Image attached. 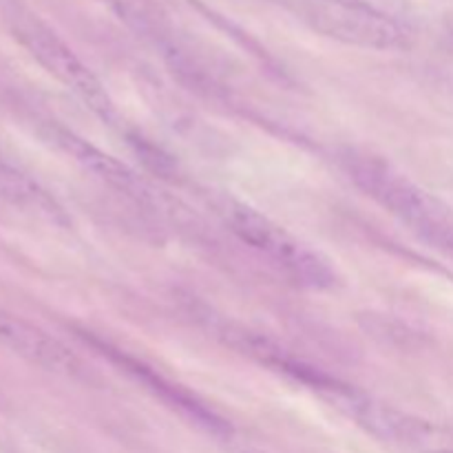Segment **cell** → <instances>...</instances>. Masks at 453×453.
<instances>
[{"instance_id": "1", "label": "cell", "mask_w": 453, "mask_h": 453, "mask_svg": "<svg viewBox=\"0 0 453 453\" xmlns=\"http://www.w3.org/2000/svg\"><path fill=\"white\" fill-rule=\"evenodd\" d=\"M341 166L363 195L407 226L420 242L453 257V211L442 199L380 155L345 150Z\"/></svg>"}, {"instance_id": "2", "label": "cell", "mask_w": 453, "mask_h": 453, "mask_svg": "<svg viewBox=\"0 0 453 453\" xmlns=\"http://www.w3.org/2000/svg\"><path fill=\"white\" fill-rule=\"evenodd\" d=\"M215 208L234 237L259 252L292 283L310 290H330L336 286L339 274L332 261L277 221L234 197H219Z\"/></svg>"}, {"instance_id": "3", "label": "cell", "mask_w": 453, "mask_h": 453, "mask_svg": "<svg viewBox=\"0 0 453 453\" xmlns=\"http://www.w3.org/2000/svg\"><path fill=\"white\" fill-rule=\"evenodd\" d=\"M274 3L317 34L352 47L398 51L410 47L414 40L410 20L385 16L370 9L326 3V0H274Z\"/></svg>"}, {"instance_id": "4", "label": "cell", "mask_w": 453, "mask_h": 453, "mask_svg": "<svg viewBox=\"0 0 453 453\" xmlns=\"http://www.w3.org/2000/svg\"><path fill=\"white\" fill-rule=\"evenodd\" d=\"M12 29L22 47L34 56V60L58 82L65 84L73 96H78L93 113L106 122L115 118L113 100L106 93L104 84L51 27L31 13H18L12 22Z\"/></svg>"}, {"instance_id": "5", "label": "cell", "mask_w": 453, "mask_h": 453, "mask_svg": "<svg viewBox=\"0 0 453 453\" xmlns=\"http://www.w3.org/2000/svg\"><path fill=\"white\" fill-rule=\"evenodd\" d=\"M0 348L53 374L80 376L84 372L82 361L65 343L13 314L0 312Z\"/></svg>"}, {"instance_id": "6", "label": "cell", "mask_w": 453, "mask_h": 453, "mask_svg": "<svg viewBox=\"0 0 453 453\" xmlns=\"http://www.w3.org/2000/svg\"><path fill=\"white\" fill-rule=\"evenodd\" d=\"M53 140L62 146L69 157H73L80 166L87 173H91L96 180H100L102 184H106L109 188L118 190L124 197L133 199L137 203H153V190L146 184L142 177H137L135 173L128 166H124L122 162H118L111 155L102 153L97 146L88 144L84 137L75 135V133L66 131V128H56L53 131Z\"/></svg>"}, {"instance_id": "7", "label": "cell", "mask_w": 453, "mask_h": 453, "mask_svg": "<svg viewBox=\"0 0 453 453\" xmlns=\"http://www.w3.org/2000/svg\"><path fill=\"white\" fill-rule=\"evenodd\" d=\"M326 3H339V4H349V7H361L370 9V12L385 13V16L401 18L407 20L405 7H403L401 0H326Z\"/></svg>"}, {"instance_id": "8", "label": "cell", "mask_w": 453, "mask_h": 453, "mask_svg": "<svg viewBox=\"0 0 453 453\" xmlns=\"http://www.w3.org/2000/svg\"><path fill=\"white\" fill-rule=\"evenodd\" d=\"M436 453H453V451H436Z\"/></svg>"}]
</instances>
